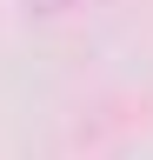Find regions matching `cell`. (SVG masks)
<instances>
[{"label": "cell", "instance_id": "obj_1", "mask_svg": "<svg viewBox=\"0 0 153 160\" xmlns=\"http://www.w3.org/2000/svg\"><path fill=\"white\" fill-rule=\"evenodd\" d=\"M67 7H80V0H33V13H40V20H53V13H67Z\"/></svg>", "mask_w": 153, "mask_h": 160}]
</instances>
